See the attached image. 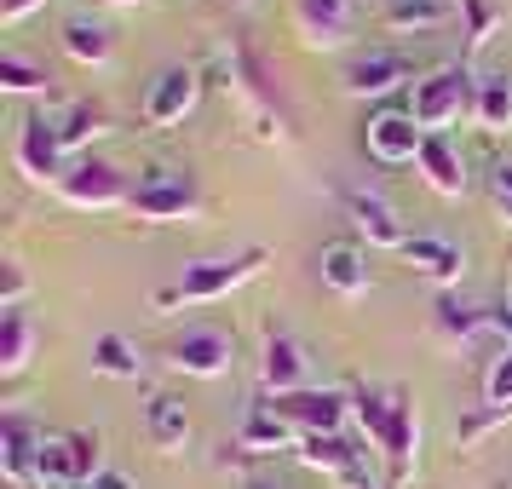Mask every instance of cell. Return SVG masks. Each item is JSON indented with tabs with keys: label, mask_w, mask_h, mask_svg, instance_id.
Here are the masks:
<instances>
[{
	"label": "cell",
	"mask_w": 512,
	"mask_h": 489,
	"mask_svg": "<svg viewBox=\"0 0 512 489\" xmlns=\"http://www.w3.org/2000/svg\"><path fill=\"white\" fill-rule=\"evenodd\" d=\"M110 6H139V0H110Z\"/></svg>",
	"instance_id": "8d00e7d4"
},
{
	"label": "cell",
	"mask_w": 512,
	"mask_h": 489,
	"mask_svg": "<svg viewBox=\"0 0 512 489\" xmlns=\"http://www.w3.org/2000/svg\"><path fill=\"white\" fill-rule=\"evenodd\" d=\"M317 277H323V288H334L340 300H357V294H369V254L357 248V242H323V254H317Z\"/></svg>",
	"instance_id": "e0dca14e"
},
{
	"label": "cell",
	"mask_w": 512,
	"mask_h": 489,
	"mask_svg": "<svg viewBox=\"0 0 512 489\" xmlns=\"http://www.w3.org/2000/svg\"><path fill=\"white\" fill-rule=\"evenodd\" d=\"M248 489H277V484H265V478H248Z\"/></svg>",
	"instance_id": "d590c367"
},
{
	"label": "cell",
	"mask_w": 512,
	"mask_h": 489,
	"mask_svg": "<svg viewBox=\"0 0 512 489\" xmlns=\"http://www.w3.org/2000/svg\"><path fill=\"white\" fill-rule=\"evenodd\" d=\"M29 351H35V323L29 311H0V374H24L29 369Z\"/></svg>",
	"instance_id": "83f0119b"
},
{
	"label": "cell",
	"mask_w": 512,
	"mask_h": 489,
	"mask_svg": "<svg viewBox=\"0 0 512 489\" xmlns=\"http://www.w3.org/2000/svg\"><path fill=\"white\" fill-rule=\"evenodd\" d=\"M52 133H58V144H64V156H75L93 133H104V110H98V104H70V110L52 116Z\"/></svg>",
	"instance_id": "f546056e"
},
{
	"label": "cell",
	"mask_w": 512,
	"mask_h": 489,
	"mask_svg": "<svg viewBox=\"0 0 512 489\" xmlns=\"http://www.w3.org/2000/svg\"><path fill=\"white\" fill-rule=\"evenodd\" d=\"M300 443H305V438L277 415V409H271V397L248 403V420H242V449H254V455H271V449H294V455H300Z\"/></svg>",
	"instance_id": "603a6c76"
},
{
	"label": "cell",
	"mask_w": 512,
	"mask_h": 489,
	"mask_svg": "<svg viewBox=\"0 0 512 489\" xmlns=\"http://www.w3.org/2000/svg\"><path fill=\"white\" fill-rule=\"evenodd\" d=\"M420 173H426V185L438 190V196H466V156L455 150V139L449 133H426V144H420Z\"/></svg>",
	"instance_id": "44dd1931"
},
{
	"label": "cell",
	"mask_w": 512,
	"mask_h": 489,
	"mask_svg": "<svg viewBox=\"0 0 512 489\" xmlns=\"http://www.w3.org/2000/svg\"><path fill=\"white\" fill-rule=\"evenodd\" d=\"M93 369L110 374V380H139L144 374V357L127 334H98L93 340Z\"/></svg>",
	"instance_id": "f1b7e54d"
},
{
	"label": "cell",
	"mask_w": 512,
	"mask_h": 489,
	"mask_svg": "<svg viewBox=\"0 0 512 489\" xmlns=\"http://www.w3.org/2000/svg\"><path fill=\"white\" fill-rule=\"evenodd\" d=\"M300 461L317 466L323 478H334V484H346V489H380L369 478V466H363V449H351L340 432H334V438H305L300 443Z\"/></svg>",
	"instance_id": "9a60e30c"
},
{
	"label": "cell",
	"mask_w": 512,
	"mask_h": 489,
	"mask_svg": "<svg viewBox=\"0 0 512 489\" xmlns=\"http://www.w3.org/2000/svg\"><path fill=\"white\" fill-rule=\"evenodd\" d=\"M403 259L415 265L420 277H432L438 288H455L461 271H466V254L449 236H409V242H403Z\"/></svg>",
	"instance_id": "7402d4cb"
},
{
	"label": "cell",
	"mask_w": 512,
	"mask_h": 489,
	"mask_svg": "<svg viewBox=\"0 0 512 489\" xmlns=\"http://www.w3.org/2000/svg\"><path fill=\"white\" fill-rule=\"evenodd\" d=\"M18 167H24L35 185H64V173H70V156H64V144H58V133H52V116L47 110H35V116H24V127H18Z\"/></svg>",
	"instance_id": "8fae6325"
},
{
	"label": "cell",
	"mask_w": 512,
	"mask_h": 489,
	"mask_svg": "<svg viewBox=\"0 0 512 489\" xmlns=\"http://www.w3.org/2000/svg\"><path fill=\"white\" fill-rule=\"evenodd\" d=\"M466 12V58H478V52L495 41V24H501V12L489 6V0H461Z\"/></svg>",
	"instance_id": "1f68e13d"
},
{
	"label": "cell",
	"mask_w": 512,
	"mask_h": 489,
	"mask_svg": "<svg viewBox=\"0 0 512 489\" xmlns=\"http://www.w3.org/2000/svg\"><path fill=\"white\" fill-rule=\"evenodd\" d=\"M472 104H478V81L466 64H443V70L420 75L415 98H409V116L420 121V133H449V127H461L472 116Z\"/></svg>",
	"instance_id": "277c9868"
},
{
	"label": "cell",
	"mask_w": 512,
	"mask_h": 489,
	"mask_svg": "<svg viewBox=\"0 0 512 489\" xmlns=\"http://www.w3.org/2000/svg\"><path fill=\"white\" fill-rule=\"evenodd\" d=\"M340 208H346V219L357 231L369 236V248H397V254H403L409 231L397 225V213H392L386 196H374V190H340Z\"/></svg>",
	"instance_id": "2e32d148"
},
{
	"label": "cell",
	"mask_w": 512,
	"mask_h": 489,
	"mask_svg": "<svg viewBox=\"0 0 512 489\" xmlns=\"http://www.w3.org/2000/svg\"><path fill=\"white\" fill-rule=\"evenodd\" d=\"M127 208L139 213V219H190V213L202 208V185L185 167H144Z\"/></svg>",
	"instance_id": "52a82bcc"
},
{
	"label": "cell",
	"mask_w": 512,
	"mask_h": 489,
	"mask_svg": "<svg viewBox=\"0 0 512 489\" xmlns=\"http://www.w3.org/2000/svg\"><path fill=\"white\" fill-rule=\"evenodd\" d=\"M64 52H70L75 64H110V52H116V35H110V24L104 18H93V12H75V18H64Z\"/></svg>",
	"instance_id": "cb8c5ba5"
},
{
	"label": "cell",
	"mask_w": 512,
	"mask_h": 489,
	"mask_svg": "<svg viewBox=\"0 0 512 489\" xmlns=\"http://www.w3.org/2000/svg\"><path fill=\"white\" fill-rule=\"evenodd\" d=\"M507 415H512V346H501L495 357H489V369H484V415H472L461 426V443L484 438L489 426H501Z\"/></svg>",
	"instance_id": "ffe728a7"
},
{
	"label": "cell",
	"mask_w": 512,
	"mask_h": 489,
	"mask_svg": "<svg viewBox=\"0 0 512 489\" xmlns=\"http://www.w3.org/2000/svg\"><path fill=\"white\" fill-rule=\"evenodd\" d=\"M432 328H438V340H449V346H478V340H501V346H512V305L472 300V294L443 288L438 305H432Z\"/></svg>",
	"instance_id": "3957f363"
},
{
	"label": "cell",
	"mask_w": 512,
	"mask_h": 489,
	"mask_svg": "<svg viewBox=\"0 0 512 489\" xmlns=\"http://www.w3.org/2000/svg\"><path fill=\"white\" fill-rule=\"evenodd\" d=\"M87 489H139V484H133L127 472H116V466H104V472H98V478H93Z\"/></svg>",
	"instance_id": "e575fe53"
},
{
	"label": "cell",
	"mask_w": 512,
	"mask_h": 489,
	"mask_svg": "<svg viewBox=\"0 0 512 489\" xmlns=\"http://www.w3.org/2000/svg\"><path fill=\"white\" fill-rule=\"evenodd\" d=\"M104 472L98 461V438L87 432H58L41 443V461H35V489H87Z\"/></svg>",
	"instance_id": "8992f818"
},
{
	"label": "cell",
	"mask_w": 512,
	"mask_h": 489,
	"mask_svg": "<svg viewBox=\"0 0 512 489\" xmlns=\"http://www.w3.org/2000/svg\"><path fill=\"white\" fill-rule=\"evenodd\" d=\"M277 409L300 438H334L351 415V392H334V386H311V392H288V397H271Z\"/></svg>",
	"instance_id": "ba28073f"
},
{
	"label": "cell",
	"mask_w": 512,
	"mask_h": 489,
	"mask_svg": "<svg viewBox=\"0 0 512 489\" xmlns=\"http://www.w3.org/2000/svg\"><path fill=\"white\" fill-rule=\"evenodd\" d=\"M426 70V58L409 47H369V52H351L346 70H340V87L351 98H386L397 93L403 81H415Z\"/></svg>",
	"instance_id": "5b68a950"
},
{
	"label": "cell",
	"mask_w": 512,
	"mask_h": 489,
	"mask_svg": "<svg viewBox=\"0 0 512 489\" xmlns=\"http://www.w3.org/2000/svg\"><path fill=\"white\" fill-rule=\"evenodd\" d=\"M196 98H202V70H190V64H173L150 81V93H144V121L150 127H173V121H185L196 110Z\"/></svg>",
	"instance_id": "7c38bea8"
},
{
	"label": "cell",
	"mask_w": 512,
	"mask_h": 489,
	"mask_svg": "<svg viewBox=\"0 0 512 489\" xmlns=\"http://www.w3.org/2000/svg\"><path fill=\"white\" fill-rule=\"evenodd\" d=\"M472 121H478L484 133H507V127H512V70L478 75V104H472Z\"/></svg>",
	"instance_id": "d4e9b609"
},
{
	"label": "cell",
	"mask_w": 512,
	"mask_h": 489,
	"mask_svg": "<svg viewBox=\"0 0 512 489\" xmlns=\"http://www.w3.org/2000/svg\"><path fill=\"white\" fill-rule=\"evenodd\" d=\"M58 196L70 202V208H116V202H133V179L121 173L116 162H75L70 173H64V185H58Z\"/></svg>",
	"instance_id": "30bf717a"
},
{
	"label": "cell",
	"mask_w": 512,
	"mask_h": 489,
	"mask_svg": "<svg viewBox=\"0 0 512 489\" xmlns=\"http://www.w3.org/2000/svg\"><path fill=\"white\" fill-rule=\"evenodd\" d=\"M47 87H52V75L41 70V64H29V58H18V52L0 58V93L35 98V93H47Z\"/></svg>",
	"instance_id": "4dcf8cb0"
},
{
	"label": "cell",
	"mask_w": 512,
	"mask_h": 489,
	"mask_svg": "<svg viewBox=\"0 0 512 489\" xmlns=\"http://www.w3.org/2000/svg\"><path fill=\"white\" fill-rule=\"evenodd\" d=\"M259 380L265 392H311V351L294 334H265V357H259Z\"/></svg>",
	"instance_id": "5bb4252c"
},
{
	"label": "cell",
	"mask_w": 512,
	"mask_h": 489,
	"mask_svg": "<svg viewBox=\"0 0 512 489\" xmlns=\"http://www.w3.org/2000/svg\"><path fill=\"white\" fill-rule=\"evenodd\" d=\"M265 248H242V254H225V259H196V265H185V277L167 282V288H156V305L162 311H173V305H208V300H225L231 288H242L248 277H259V265H265Z\"/></svg>",
	"instance_id": "7a4b0ae2"
},
{
	"label": "cell",
	"mask_w": 512,
	"mask_h": 489,
	"mask_svg": "<svg viewBox=\"0 0 512 489\" xmlns=\"http://www.w3.org/2000/svg\"><path fill=\"white\" fill-rule=\"evenodd\" d=\"M41 443H47V432H41V426H29L24 415H6V420H0V466H6V484H12V489L35 484Z\"/></svg>",
	"instance_id": "ac0fdd59"
},
{
	"label": "cell",
	"mask_w": 512,
	"mask_h": 489,
	"mask_svg": "<svg viewBox=\"0 0 512 489\" xmlns=\"http://www.w3.org/2000/svg\"><path fill=\"white\" fill-rule=\"evenodd\" d=\"M484 196H489V208H495V219L512 225V156H495V162H489Z\"/></svg>",
	"instance_id": "d6a6232c"
},
{
	"label": "cell",
	"mask_w": 512,
	"mask_h": 489,
	"mask_svg": "<svg viewBox=\"0 0 512 489\" xmlns=\"http://www.w3.org/2000/svg\"><path fill=\"white\" fill-rule=\"evenodd\" d=\"M455 12H461V0H386L380 18L392 29H415L420 35V29H443Z\"/></svg>",
	"instance_id": "4316f807"
},
{
	"label": "cell",
	"mask_w": 512,
	"mask_h": 489,
	"mask_svg": "<svg viewBox=\"0 0 512 489\" xmlns=\"http://www.w3.org/2000/svg\"><path fill=\"white\" fill-rule=\"evenodd\" d=\"M35 6H47V0H0V18H6V24H24Z\"/></svg>",
	"instance_id": "836d02e7"
},
{
	"label": "cell",
	"mask_w": 512,
	"mask_h": 489,
	"mask_svg": "<svg viewBox=\"0 0 512 489\" xmlns=\"http://www.w3.org/2000/svg\"><path fill=\"white\" fill-rule=\"evenodd\" d=\"M351 415H357V426H363V438H374V449L386 455L392 489L409 484V472H415V461H420L415 397L397 392V386H357V392H351Z\"/></svg>",
	"instance_id": "6da1fadb"
},
{
	"label": "cell",
	"mask_w": 512,
	"mask_h": 489,
	"mask_svg": "<svg viewBox=\"0 0 512 489\" xmlns=\"http://www.w3.org/2000/svg\"><path fill=\"white\" fill-rule=\"evenodd\" d=\"M167 363L179 374H196V380H219V374L231 369V334L225 328H185L167 346Z\"/></svg>",
	"instance_id": "4fadbf2b"
},
{
	"label": "cell",
	"mask_w": 512,
	"mask_h": 489,
	"mask_svg": "<svg viewBox=\"0 0 512 489\" xmlns=\"http://www.w3.org/2000/svg\"><path fill=\"white\" fill-rule=\"evenodd\" d=\"M420 144H426V133H420V121L409 116V110H374V116L363 121V150H369L380 167L420 162Z\"/></svg>",
	"instance_id": "9c48e42d"
},
{
	"label": "cell",
	"mask_w": 512,
	"mask_h": 489,
	"mask_svg": "<svg viewBox=\"0 0 512 489\" xmlns=\"http://www.w3.org/2000/svg\"><path fill=\"white\" fill-rule=\"evenodd\" d=\"M144 432H150V443H156V449H185L190 409L173 392H156V397H150V409H144Z\"/></svg>",
	"instance_id": "484cf974"
},
{
	"label": "cell",
	"mask_w": 512,
	"mask_h": 489,
	"mask_svg": "<svg viewBox=\"0 0 512 489\" xmlns=\"http://www.w3.org/2000/svg\"><path fill=\"white\" fill-rule=\"evenodd\" d=\"M357 29V0H300L305 47H346Z\"/></svg>",
	"instance_id": "d6986e66"
}]
</instances>
